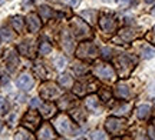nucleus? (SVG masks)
I'll use <instances>...</instances> for the list:
<instances>
[{"mask_svg": "<svg viewBox=\"0 0 155 140\" xmlns=\"http://www.w3.org/2000/svg\"><path fill=\"white\" fill-rule=\"evenodd\" d=\"M52 124H53V127H55L56 132L62 136H68L73 132V124L66 114H58V116L53 119V123Z\"/></svg>", "mask_w": 155, "mask_h": 140, "instance_id": "1", "label": "nucleus"}, {"mask_svg": "<svg viewBox=\"0 0 155 140\" xmlns=\"http://www.w3.org/2000/svg\"><path fill=\"white\" fill-rule=\"evenodd\" d=\"M40 96H42V99L48 101H52L58 99L59 96H62V89L55 84L53 82H46L40 86Z\"/></svg>", "mask_w": 155, "mask_h": 140, "instance_id": "2", "label": "nucleus"}, {"mask_svg": "<svg viewBox=\"0 0 155 140\" xmlns=\"http://www.w3.org/2000/svg\"><path fill=\"white\" fill-rule=\"evenodd\" d=\"M72 34L79 40H83V39H88L92 36V32H91V27H89L88 23H85L83 20L81 19H75L72 22Z\"/></svg>", "mask_w": 155, "mask_h": 140, "instance_id": "3", "label": "nucleus"}, {"mask_svg": "<svg viewBox=\"0 0 155 140\" xmlns=\"http://www.w3.org/2000/svg\"><path fill=\"white\" fill-rule=\"evenodd\" d=\"M76 56L83 60H94L95 57L98 56V49L94 43L91 42H83L78 46L76 49Z\"/></svg>", "mask_w": 155, "mask_h": 140, "instance_id": "4", "label": "nucleus"}, {"mask_svg": "<svg viewBox=\"0 0 155 140\" xmlns=\"http://www.w3.org/2000/svg\"><path fill=\"white\" fill-rule=\"evenodd\" d=\"M94 74L96 77L102 79V80H106V82H111L116 77V73L114 70L112 66L106 64V63H99L94 67Z\"/></svg>", "mask_w": 155, "mask_h": 140, "instance_id": "5", "label": "nucleus"}, {"mask_svg": "<svg viewBox=\"0 0 155 140\" xmlns=\"http://www.w3.org/2000/svg\"><path fill=\"white\" fill-rule=\"evenodd\" d=\"M40 113L35 112V110H30L25 114V117L22 120V124L26 127L28 130L30 132H35V130H38L40 127Z\"/></svg>", "mask_w": 155, "mask_h": 140, "instance_id": "6", "label": "nucleus"}, {"mask_svg": "<svg viewBox=\"0 0 155 140\" xmlns=\"http://www.w3.org/2000/svg\"><path fill=\"white\" fill-rule=\"evenodd\" d=\"M105 127L108 130V133H111V135H119L125 129V122L118 117H109L106 120Z\"/></svg>", "mask_w": 155, "mask_h": 140, "instance_id": "7", "label": "nucleus"}, {"mask_svg": "<svg viewBox=\"0 0 155 140\" xmlns=\"http://www.w3.org/2000/svg\"><path fill=\"white\" fill-rule=\"evenodd\" d=\"M99 26L106 33H114L116 30L118 23H116V19L114 16H111V14H104V16H101V19H99Z\"/></svg>", "mask_w": 155, "mask_h": 140, "instance_id": "8", "label": "nucleus"}, {"mask_svg": "<svg viewBox=\"0 0 155 140\" xmlns=\"http://www.w3.org/2000/svg\"><path fill=\"white\" fill-rule=\"evenodd\" d=\"M16 84H17V87L22 90L32 89V86H33V77H32L29 73H23V74H20V76L17 77Z\"/></svg>", "mask_w": 155, "mask_h": 140, "instance_id": "9", "label": "nucleus"}, {"mask_svg": "<svg viewBox=\"0 0 155 140\" xmlns=\"http://www.w3.org/2000/svg\"><path fill=\"white\" fill-rule=\"evenodd\" d=\"M85 104H86V109H88L89 112H92V113L101 112V100L98 96H95V95L88 96L86 100H85Z\"/></svg>", "mask_w": 155, "mask_h": 140, "instance_id": "10", "label": "nucleus"}, {"mask_svg": "<svg viewBox=\"0 0 155 140\" xmlns=\"http://www.w3.org/2000/svg\"><path fill=\"white\" fill-rule=\"evenodd\" d=\"M61 39H62V46L66 50V53H72L73 49H75V43H73V39H72V36H71V33L68 30H63Z\"/></svg>", "mask_w": 155, "mask_h": 140, "instance_id": "11", "label": "nucleus"}, {"mask_svg": "<svg viewBox=\"0 0 155 140\" xmlns=\"http://www.w3.org/2000/svg\"><path fill=\"white\" fill-rule=\"evenodd\" d=\"M40 116L45 119H49V117H53L56 113V106L53 104V103H50V101H48V103H42L40 104Z\"/></svg>", "mask_w": 155, "mask_h": 140, "instance_id": "12", "label": "nucleus"}, {"mask_svg": "<svg viewBox=\"0 0 155 140\" xmlns=\"http://www.w3.org/2000/svg\"><path fill=\"white\" fill-rule=\"evenodd\" d=\"M138 32L135 30V29H131V27H128V29H124V30H121L119 32V36H118V39L121 40V42H131V40H134L137 36H138Z\"/></svg>", "mask_w": 155, "mask_h": 140, "instance_id": "13", "label": "nucleus"}, {"mask_svg": "<svg viewBox=\"0 0 155 140\" xmlns=\"http://www.w3.org/2000/svg\"><path fill=\"white\" fill-rule=\"evenodd\" d=\"M26 22H28V27H29V30H30L32 33L38 32L39 29H40V26H42V22H40L39 16H38V14H35V13L29 14Z\"/></svg>", "mask_w": 155, "mask_h": 140, "instance_id": "14", "label": "nucleus"}, {"mask_svg": "<svg viewBox=\"0 0 155 140\" xmlns=\"http://www.w3.org/2000/svg\"><path fill=\"white\" fill-rule=\"evenodd\" d=\"M38 135H39L38 136L39 139H55V137H56L55 130L52 129L49 124H43V126L39 129Z\"/></svg>", "mask_w": 155, "mask_h": 140, "instance_id": "15", "label": "nucleus"}, {"mask_svg": "<svg viewBox=\"0 0 155 140\" xmlns=\"http://www.w3.org/2000/svg\"><path fill=\"white\" fill-rule=\"evenodd\" d=\"M115 96L118 99H128L131 96V90H129V87H128L127 84L118 83L115 87Z\"/></svg>", "mask_w": 155, "mask_h": 140, "instance_id": "16", "label": "nucleus"}, {"mask_svg": "<svg viewBox=\"0 0 155 140\" xmlns=\"http://www.w3.org/2000/svg\"><path fill=\"white\" fill-rule=\"evenodd\" d=\"M135 114L139 120H147L151 114V106L150 104H139L135 110Z\"/></svg>", "mask_w": 155, "mask_h": 140, "instance_id": "17", "label": "nucleus"}, {"mask_svg": "<svg viewBox=\"0 0 155 140\" xmlns=\"http://www.w3.org/2000/svg\"><path fill=\"white\" fill-rule=\"evenodd\" d=\"M19 51L26 57H33V47L30 42H23L22 45H19Z\"/></svg>", "mask_w": 155, "mask_h": 140, "instance_id": "18", "label": "nucleus"}, {"mask_svg": "<svg viewBox=\"0 0 155 140\" xmlns=\"http://www.w3.org/2000/svg\"><path fill=\"white\" fill-rule=\"evenodd\" d=\"M12 24H13V27L16 32H22L23 27H25V22H23V19L20 16H15L12 19Z\"/></svg>", "mask_w": 155, "mask_h": 140, "instance_id": "19", "label": "nucleus"}, {"mask_svg": "<svg viewBox=\"0 0 155 140\" xmlns=\"http://www.w3.org/2000/svg\"><path fill=\"white\" fill-rule=\"evenodd\" d=\"M39 11H40V17H42V20H48V19H50L52 16H55V13H53L52 9L48 7V6H42Z\"/></svg>", "mask_w": 155, "mask_h": 140, "instance_id": "20", "label": "nucleus"}, {"mask_svg": "<svg viewBox=\"0 0 155 140\" xmlns=\"http://www.w3.org/2000/svg\"><path fill=\"white\" fill-rule=\"evenodd\" d=\"M50 51H52V45H50L49 42H43L42 40V43L39 46V53L42 56H46V54H49Z\"/></svg>", "mask_w": 155, "mask_h": 140, "instance_id": "21", "label": "nucleus"}, {"mask_svg": "<svg viewBox=\"0 0 155 140\" xmlns=\"http://www.w3.org/2000/svg\"><path fill=\"white\" fill-rule=\"evenodd\" d=\"M59 83L63 86V87H72L73 86V80L69 74H62L61 79H59Z\"/></svg>", "mask_w": 155, "mask_h": 140, "instance_id": "22", "label": "nucleus"}, {"mask_svg": "<svg viewBox=\"0 0 155 140\" xmlns=\"http://www.w3.org/2000/svg\"><path fill=\"white\" fill-rule=\"evenodd\" d=\"M141 54H142L144 59H152L155 54V49L151 47V46H145L144 49H142V51H141Z\"/></svg>", "mask_w": 155, "mask_h": 140, "instance_id": "23", "label": "nucleus"}, {"mask_svg": "<svg viewBox=\"0 0 155 140\" xmlns=\"http://www.w3.org/2000/svg\"><path fill=\"white\" fill-rule=\"evenodd\" d=\"M55 66L58 70H63L65 69V66H66V59L63 56H58L55 59Z\"/></svg>", "mask_w": 155, "mask_h": 140, "instance_id": "24", "label": "nucleus"}, {"mask_svg": "<svg viewBox=\"0 0 155 140\" xmlns=\"http://www.w3.org/2000/svg\"><path fill=\"white\" fill-rule=\"evenodd\" d=\"M95 16H96V11H94V10L82 11V17H85L88 22H94V20H95Z\"/></svg>", "mask_w": 155, "mask_h": 140, "instance_id": "25", "label": "nucleus"}, {"mask_svg": "<svg viewBox=\"0 0 155 140\" xmlns=\"http://www.w3.org/2000/svg\"><path fill=\"white\" fill-rule=\"evenodd\" d=\"M128 110H129V104H122V106H119V107H116L115 109V114H118V116H119V114H128Z\"/></svg>", "mask_w": 155, "mask_h": 140, "instance_id": "26", "label": "nucleus"}, {"mask_svg": "<svg viewBox=\"0 0 155 140\" xmlns=\"http://www.w3.org/2000/svg\"><path fill=\"white\" fill-rule=\"evenodd\" d=\"M0 36H2L5 40H10L12 37H13V34L10 33V30H9L7 27H2V29H0Z\"/></svg>", "mask_w": 155, "mask_h": 140, "instance_id": "27", "label": "nucleus"}, {"mask_svg": "<svg viewBox=\"0 0 155 140\" xmlns=\"http://www.w3.org/2000/svg\"><path fill=\"white\" fill-rule=\"evenodd\" d=\"M7 110H9V103L3 97H0V114H6Z\"/></svg>", "mask_w": 155, "mask_h": 140, "instance_id": "28", "label": "nucleus"}, {"mask_svg": "<svg viewBox=\"0 0 155 140\" xmlns=\"http://www.w3.org/2000/svg\"><path fill=\"white\" fill-rule=\"evenodd\" d=\"M29 135V132H26V130H19L17 132V135L15 136V139H30L32 136H26Z\"/></svg>", "mask_w": 155, "mask_h": 140, "instance_id": "29", "label": "nucleus"}, {"mask_svg": "<svg viewBox=\"0 0 155 140\" xmlns=\"http://www.w3.org/2000/svg\"><path fill=\"white\" fill-rule=\"evenodd\" d=\"M101 53H102V57H104V59H111L112 57V50L111 49H109V47H105V49H102V51H101Z\"/></svg>", "mask_w": 155, "mask_h": 140, "instance_id": "30", "label": "nucleus"}, {"mask_svg": "<svg viewBox=\"0 0 155 140\" xmlns=\"http://www.w3.org/2000/svg\"><path fill=\"white\" fill-rule=\"evenodd\" d=\"M65 5L71 6V7H78L79 6V3H81V0H62Z\"/></svg>", "mask_w": 155, "mask_h": 140, "instance_id": "31", "label": "nucleus"}, {"mask_svg": "<svg viewBox=\"0 0 155 140\" xmlns=\"http://www.w3.org/2000/svg\"><path fill=\"white\" fill-rule=\"evenodd\" d=\"M73 70H75V73H76V74H83V73L88 70V67H78V63H75Z\"/></svg>", "mask_w": 155, "mask_h": 140, "instance_id": "32", "label": "nucleus"}, {"mask_svg": "<svg viewBox=\"0 0 155 140\" xmlns=\"http://www.w3.org/2000/svg\"><path fill=\"white\" fill-rule=\"evenodd\" d=\"M91 137H92V139H105L106 135L104 133V132H95V133L91 136Z\"/></svg>", "mask_w": 155, "mask_h": 140, "instance_id": "33", "label": "nucleus"}, {"mask_svg": "<svg viewBox=\"0 0 155 140\" xmlns=\"http://www.w3.org/2000/svg\"><path fill=\"white\" fill-rule=\"evenodd\" d=\"M40 66H42V64H36V72L39 73V76H40V77H45V69H42L40 67Z\"/></svg>", "mask_w": 155, "mask_h": 140, "instance_id": "34", "label": "nucleus"}, {"mask_svg": "<svg viewBox=\"0 0 155 140\" xmlns=\"http://www.w3.org/2000/svg\"><path fill=\"white\" fill-rule=\"evenodd\" d=\"M109 97H111V93L109 92H101V99H104V100H109Z\"/></svg>", "mask_w": 155, "mask_h": 140, "instance_id": "35", "label": "nucleus"}, {"mask_svg": "<svg viewBox=\"0 0 155 140\" xmlns=\"http://www.w3.org/2000/svg\"><path fill=\"white\" fill-rule=\"evenodd\" d=\"M42 103H40V100L39 99H32V101H30V107L33 109V107H38V106H40Z\"/></svg>", "mask_w": 155, "mask_h": 140, "instance_id": "36", "label": "nucleus"}, {"mask_svg": "<svg viewBox=\"0 0 155 140\" xmlns=\"http://www.w3.org/2000/svg\"><path fill=\"white\" fill-rule=\"evenodd\" d=\"M116 2H118L121 6H124V7H127V6H129L132 3V0H116Z\"/></svg>", "mask_w": 155, "mask_h": 140, "instance_id": "37", "label": "nucleus"}, {"mask_svg": "<svg viewBox=\"0 0 155 140\" xmlns=\"http://www.w3.org/2000/svg\"><path fill=\"white\" fill-rule=\"evenodd\" d=\"M65 100H66V107H68L71 104V97L65 96ZM59 107H61V109H65V101H63V103H59Z\"/></svg>", "mask_w": 155, "mask_h": 140, "instance_id": "38", "label": "nucleus"}, {"mask_svg": "<svg viewBox=\"0 0 155 140\" xmlns=\"http://www.w3.org/2000/svg\"><path fill=\"white\" fill-rule=\"evenodd\" d=\"M148 132H150V137H152V139H155V129H154V127H152V126H151V127H150V130H148Z\"/></svg>", "mask_w": 155, "mask_h": 140, "instance_id": "39", "label": "nucleus"}, {"mask_svg": "<svg viewBox=\"0 0 155 140\" xmlns=\"http://www.w3.org/2000/svg\"><path fill=\"white\" fill-rule=\"evenodd\" d=\"M35 0H23L22 2V5L23 6H28V5H30V3H33Z\"/></svg>", "mask_w": 155, "mask_h": 140, "instance_id": "40", "label": "nucleus"}, {"mask_svg": "<svg viewBox=\"0 0 155 140\" xmlns=\"http://www.w3.org/2000/svg\"><path fill=\"white\" fill-rule=\"evenodd\" d=\"M2 129H3V123L0 122V132H2Z\"/></svg>", "mask_w": 155, "mask_h": 140, "instance_id": "41", "label": "nucleus"}, {"mask_svg": "<svg viewBox=\"0 0 155 140\" xmlns=\"http://www.w3.org/2000/svg\"><path fill=\"white\" fill-rule=\"evenodd\" d=\"M5 2H6V0H0V6L3 5V3H5Z\"/></svg>", "mask_w": 155, "mask_h": 140, "instance_id": "42", "label": "nucleus"}, {"mask_svg": "<svg viewBox=\"0 0 155 140\" xmlns=\"http://www.w3.org/2000/svg\"><path fill=\"white\" fill-rule=\"evenodd\" d=\"M152 14L155 16V6H154V9H152Z\"/></svg>", "mask_w": 155, "mask_h": 140, "instance_id": "43", "label": "nucleus"}, {"mask_svg": "<svg viewBox=\"0 0 155 140\" xmlns=\"http://www.w3.org/2000/svg\"><path fill=\"white\" fill-rule=\"evenodd\" d=\"M145 2H147V3H151V2H152V0H145Z\"/></svg>", "mask_w": 155, "mask_h": 140, "instance_id": "44", "label": "nucleus"}, {"mask_svg": "<svg viewBox=\"0 0 155 140\" xmlns=\"http://www.w3.org/2000/svg\"><path fill=\"white\" fill-rule=\"evenodd\" d=\"M154 34H155V27H154Z\"/></svg>", "mask_w": 155, "mask_h": 140, "instance_id": "45", "label": "nucleus"}]
</instances>
